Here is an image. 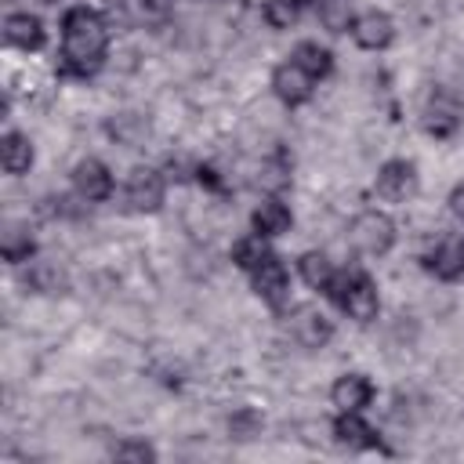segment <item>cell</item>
Masks as SVG:
<instances>
[{
  "instance_id": "2",
  "label": "cell",
  "mask_w": 464,
  "mask_h": 464,
  "mask_svg": "<svg viewBox=\"0 0 464 464\" xmlns=\"http://www.w3.org/2000/svg\"><path fill=\"white\" fill-rule=\"evenodd\" d=\"M326 297L355 323H373L377 312H381V297H377V286L366 272L352 268V272H337L334 283L326 286Z\"/></svg>"
},
{
  "instance_id": "26",
  "label": "cell",
  "mask_w": 464,
  "mask_h": 464,
  "mask_svg": "<svg viewBox=\"0 0 464 464\" xmlns=\"http://www.w3.org/2000/svg\"><path fill=\"white\" fill-rule=\"evenodd\" d=\"M261 11H265V18H268L272 29H290L297 22V14H301V7H294L290 0H265Z\"/></svg>"
},
{
  "instance_id": "5",
  "label": "cell",
  "mask_w": 464,
  "mask_h": 464,
  "mask_svg": "<svg viewBox=\"0 0 464 464\" xmlns=\"http://www.w3.org/2000/svg\"><path fill=\"white\" fill-rule=\"evenodd\" d=\"M420 123H424V130H428L435 141L453 138V134L460 130V102H457V94L446 91V87H435L431 98H428V105H424Z\"/></svg>"
},
{
  "instance_id": "23",
  "label": "cell",
  "mask_w": 464,
  "mask_h": 464,
  "mask_svg": "<svg viewBox=\"0 0 464 464\" xmlns=\"http://www.w3.org/2000/svg\"><path fill=\"white\" fill-rule=\"evenodd\" d=\"M315 14H319V25L326 33H352V0H315Z\"/></svg>"
},
{
  "instance_id": "9",
  "label": "cell",
  "mask_w": 464,
  "mask_h": 464,
  "mask_svg": "<svg viewBox=\"0 0 464 464\" xmlns=\"http://www.w3.org/2000/svg\"><path fill=\"white\" fill-rule=\"evenodd\" d=\"M72 188H76V196L83 203H105L112 196V174H109V167L102 160L87 156V160H80L72 167Z\"/></svg>"
},
{
  "instance_id": "6",
  "label": "cell",
  "mask_w": 464,
  "mask_h": 464,
  "mask_svg": "<svg viewBox=\"0 0 464 464\" xmlns=\"http://www.w3.org/2000/svg\"><path fill=\"white\" fill-rule=\"evenodd\" d=\"M373 192L384 203H406L417 192V167L410 160H384L373 178Z\"/></svg>"
},
{
  "instance_id": "24",
  "label": "cell",
  "mask_w": 464,
  "mask_h": 464,
  "mask_svg": "<svg viewBox=\"0 0 464 464\" xmlns=\"http://www.w3.org/2000/svg\"><path fill=\"white\" fill-rule=\"evenodd\" d=\"M25 283H29L33 290H40V294H58V290L65 286V272H62L54 261H33Z\"/></svg>"
},
{
  "instance_id": "7",
  "label": "cell",
  "mask_w": 464,
  "mask_h": 464,
  "mask_svg": "<svg viewBox=\"0 0 464 464\" xmlns=\"http://www.w3.org/2000/svg\"><path fill=\"white\" fill-rule=\"evenodd\" d=\"M250 286H254V294H257L265 304L283 308L286 297H290V272H286V265L272 254L268 261H261V265L250 272Z\"/></svg>"
},
{
  "instance_id": "11",
  "label": "cell",
  "mask_w": 464,
  "mask_h": 464,
  "mask_svg": "<svg viewBox=\"0 0 464 464\" xmlns=\"http://www.w3.org/2000/svg\"><path fill=\"white\" fill-rule=\"evenodd\" d=\"M352 40H355L362 51H384V47L395 40V22H392V14H384V11H362V14H355V22H352Z\"/></svg>"
},
{
  "instance_id": "14",
  "label": "cell",
  "mask_w": 464,
  "mask_h": 464,
  "mask_svg": "<svg viewBox=\"0 0 464 464\" xmlns=\"http://www.w3.org/2000/svg\"><path fill=\"white\" fill-rule=\"evenodd\" d=\"M424 268L442 279V283H457L464 279V239H442L431 246V254L424 257Z\"/></svg>"
},
{
  "instance_id": "22",
  "label": "cell",
  "mask_w": 464,
  "mask_h": 464,
  "mask_svg": "<svg viewBox=\"0 0 464 464\" xmlns=\"http://www.w3.org/2000/svg\"><path fill=\"white\" fill-rule=\"evenodd\" d=\"M297 272H301V279H304L312 290H323V294H326V286H330V283H334V276H337L334 261H330L323 250H308V254H301Z\"/></svg>"
},
{
  "instance_id": "1",
  "label": "cell",
  "mask_w": 464,
  "mask_h": 464,
  "mask_svg": "<svg viewBox=\"0 0 464 464\" xmlns=\"http://www.w3.org/2000/svg\"><path fill=\"white\" fill-rule=\"evenodd\" d=\"M109 51V22L102 11L76 4L62 14V51H58V76H94Z\"/></svg>"
},
{
  "instance_id": "28",
  "label": "cell",
  "mask_w": 464,
  "mask_h": 464,
  "mask_svg": "<svg viewBox=\"0 0 464 464\" xmlns=\"http://www.w3.org/2000/svg\"><path fill=\"white\" fill-rule=\"evenodd\" d=\"M174 4H178V0H138L141 14H149V18H163V14H170Z\"/></svg>"
},
{
  "instance_id": "18",
  "label": "cell",
  "mask_w": 464,
  "mask_h": 464,
  "mask_svg": "<svg viewBox=\"0 0 464 464\" xmlns=\"http://www.w3.org/2000/svg\"><path fill=\"white\" fill-rule=\"evenodd\" d=\"M105 130H109L112 141H120L127 149H138L149 138V116H141V112H116L105 123Z\"/></svg>"
},
{
  "instance_id": "29",
  "label": "cell",
  "mask_w": 464,
  "mask_h": 464,
  "mask_svg": "<svg viewBox=\"0 0 464 464\" xmlns=\"http://www.w3.org/2000/svg\"><path fill=\"white\" fill-rule=\"evenodd\" d=\"M450 210H453V218L464 221V181L453 185V192H450Z\"/></svg>"
},
{
  "instance_id": "15",
  "label": "cell",
  "mask_w": 464,
  "mask_h": 464,
  "mask_svg": "<svg viewBox=\"0 0 464 464\" xmlns=\"http://www.w3.org/2000/svg\"><path fill=\"white\" fill-rule=\"evenodd\" d=\"M290 225H294V214H290V207H286L279 196H268V199L254 210V218H250V228L261 232L265 239H276V236L290 232Z\"/></svg>"
},
{
  "instance_id": "20",
  "label": "cell",
  "mask_w": 464,
  "mask_h": 464,
  "mask_svg": "<svg viewBox=\"0 0 464 464\" xmlns=\"http://www.w3.org/2000/svg\"><path fill=\"white\" fill-rule=\"evenodd\" d=\"M0 254H4V261H11V265H25V261H33L36 243H33L29 228L18 225V221H11V225L4 228V236H0Z\"/></svg>"
},
{
  "instance_id": "25",
  "label": "cell",
  "mask_w": 464,
  "mask_h": 464,
  "mask_svg": "<svg viewBox=\"0 0 464 464\" xmlns=\"http://www.w3.org/2000/svg\"><path fill=\"white\" fill-rule=\"evenodd\" d=\"M286 185H290V163H286L283 156L265 160V163H261V174H257V188H265V192L279 196Z\"/></svg>"
},
{
  "instance_id": "8",
  "label": "cell",
  "mask_w": 464,
  "mask_h": 464,
  "mask_svg": "<svg viewBox=\"0 0 464 464\" xmlns=\"http://www.w3.org/2000/svg\"><path fill=\"white\" fill-rule=\"evenodd\" d=\"M272 91H276V98L283 102V105H304L312 94H315V76H308L294 58L290 62H283V65H276L272 69Z\"/></svg>"
},
{
  "instance_id": "19",
  "label": "cell",
  "mask_w": 464,
  "mask_h": 464,
  "mask_svg": "<svg viewBox=\"0 0 464 464\" xmlns=\"http://www.w3.org/2000/svg\"><path fill=\"white\" fill-rule=\"evenodd\" d=\"M290 58H294L308 76H315V80L330 76V69H334V51L323 47L319 40H301V44L290 51Z\"/></svg>"
},
{
  "instance_id": "27",
  "label": "cell",
  "mask_w": 464,
  "mask_h": 464,
  "mask_svg": "<svg viewBox=\"0 0 464 464\" xmlns=\"http://www.w3.org/2000/svg\"><path fill=\"white\" fill-rule=\"evenodd\" d=\"M112 457L116 460H138V464H145V460H156V450L149 442H141V439H123V442L112 446Z\"/></svg>"
},
{
  "instance_id": "13",
  "label": "cell",
  "mask_w": 464,
  "mask_h": 464,
  "mask_svg": "<svg viewBox=\"0 0 464 464\" xmlns=\"http://www.w3.org/2000/svg\"><path fill=\"white\" fill-rule=\"evenodd\" d=\"M330 402L337 410H352V413H362L370 402H373V381L366 373H341L330 388Z\"/></svg>"
},
{
  "instance_id": "21",
  "label": "cell",
  "mask_w": 464,
  "mask_h": 464,
  "mask_svg": "<svg viewBox=\"0 0 464 464\" xmlns=\"http://www.w3.org/2000/svg\"><path fill=\"white\" fill-rule=\"evenodd\" d=\"M272 257V246H268V239L261 236V232H246V236H239L236 243H232V261L243 268V272H254L261 261H268Z\"/></svg>"
},
{
  "instance_id": "31",
  "label": "cell",
  "mask_w": 464,
  "mask_h": 464,
  "mask_svg": "<svg viewBox=\"0 0 464 464\" xmlns=\"http://www.w3.org/2000/svg\"><path fill=\"white\" fill-rule=\"evenodd\" d=\"M40 4H58V0H40Z\"/></svg>"
},
{
  "instance_id": "30",
  "label": "cell",
  "mask_w": 464,
  "mask_h": 464,
  "mask_svg": "<svg viewBox=\"0 0 464 464\" xmlns=\"http://www.w3.org/2000/svg\"><path fill=\"white\" fill-rule=\"evenodd\" d=\"M294 7H308V4H315V0H290Z\"/></svg>"
},
{
  "instance_id": "16",
  "label": "cell",
  "mask_w": 464,
  "mask_h": 464,
  "mask_svg": "<svg viewBox=\"0 0 464 464\" xmlns=\"http://www.w3.org/2000/svg\"><path fill=\"white\" fill-rule=\"evenodd\" d=\"M334 439L341 442V446H348V450H370V446H377V431L359 417V413H344V410H337V420H334Z\"/></svg>"
},
{
  "instance_id": "17",
  "label": "cell",
  "mask_w": 464,
  "mask_h": 464,
  "mask_svg": "<svg viewBox=\"0 0 464 464\" xmlns=\"http://www.w3.org/2000/svg\"><path fill=\"white\" fill-rule=\"evenodd\" d=\"M33 141H29V134H22V130H7L4 134V141H0V160H4V170L7 174H25L29 167H33Z\"/></svg>"
},
{
  "instance_id": "3",
  "label": "cell",
  "mask_w": 464,
  "mask_h": 464,
  "mask_svg": "<svg viewBox=\"0 0 464 464\" xmlns=\"http://www.w3.org/2000/svg\"><path fill=\"white\" fill-rule=\"evenodd\" d=\"M348 243L366 257H381L395 246V221L384 210H362L348 225Z\"/></svg>"
},
{
  "instance_id": "12",
  "label": "cell",
  "mask_w": 464,
  "mask_h": 464,
  "mask_svg": "<svg viewBox=\"0 0 464 464\" xmlns=\"http://www.w3.org/2000/svg\"><path fill=\"white\" fill-rule=\"evenodd\" d=\"M4 44L7 47H18V51H40L47 44V29L36 14L29 11H14L4 18Z\"/></svg>"
},
{
  "instance_id": "10",
  "label": "cell",
  "mask_w": 464,
  "mask_h": 464,
  "mask_svg": "<svg viewBox=\"0 0 464 464\" xmlns=\"http://www.w3.org/2000/svg\"><path fill=\"white\" fill-rule=\"evenodd\" d=\"M286 330H290V337H294L301 348H323V344L334 337V323H330L319 308H312V304L294 308Z\"/></svg>"
},
{
  "instance_id": "4",
  "label": "cell",
  "mask_w": 464,
  "mask_h": 464,
  "mask_svg": "<svg viewBox=\"0 0 464 464\" xmlns=\"http://www.w3.org/2000/svg\"><path fill=\"white\" fill-rule=\"evenodd\" d=\"M167 199V174L156 167H134L123 181V203L130 214H156Z\"/></svg>"
}]
</instances>
